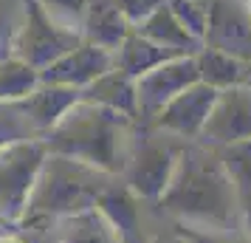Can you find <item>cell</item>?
<instances>
[{"instance_id": "cell-1", "label": "cell", "mask_w": 251, "mask_h": 243, "mask_svg": "<svg viewBox=\"0 0 251 243\" xmlns=\"http://www.w3.org/2000/svg\"><path fill=\"white\" fill-rule=\"evenodd\" d=\"M158 207L175 223L201 229H240L237 189L215 147L203 141H183L178 167Z\"/></svg>"}, {"instance_id": "cell-2", "label": "cell", "mask_w": 251, "mask_h": 243, "mask_svg": "<svg viewBox=\"0 0 251 243\" xmlns=\"http://www.w3.org/2000/svg\"><path fill=\"white\" fill-rule=\"evenodd\" d=\"M136 133L138 125L133 119L79 99L43 136V144L54 156H65L119 178L136 141Z\"/></svg>"}, {"instance_id": "cell-3", "label": "cell", "mask_w": 251, "mask_h": 243, "mask_svg": "<svg viewBox=\"0 0 251 243\" xmlns=\"http://www.w3.org/2000/svg\"><path fill=\"white\" fill-rule=\"evenodd\" d=\"M113 175L93 170L88 164L48 153L37 184L28 195V204L20 218L23 232H46L57 220L93 209L102 192L110 187Z\"/></svg>"}, {"instance_id": "cell-4", "label": "cell", "mask_w": 251, "mask_h": 243, "mask_svg": "<svg viewBox=\"0 0 251 243\" xmlns=\"http://www.w3.org/2000/svg\"><path fill=\"white\" fill-rule=\"evenodd\" d=\"M183 141L164 136L152 128H138L136 141L130 147L127 164L122 170V184L138 198V201H155L170 187L172 173L178 167Z\"/></svg>"}, {"instance_id": "cell-5", "label": "cell", "mask_w": 251, "mask_h": 243, "mask_svg": "<svg viewBox=\"0 0 251 243\" xmlns=\"http://www.w3.org/2000/svg\"><path fill=\"white\" fill-rule=\"evenodd\" d=\"M46 156L48 150L43 139L20 141L0 150V215L17 226H20L23 209L37 184Z\"/></svg>"}, {"instance_id": "cell-6", "label": "cell", "mask_w": 251, "mask_h": 243, "mask_svg": "<svg viewBox=\"0 0 251 243\" xmlns=\"http://www.w3.org/2000/svg\"><path fill=\"white\" fill-rule=\"evenodd\" d=\"M79 43H82L79 34H71L65 28H59L43 12L40 0H25V17H23V26H20V34L14 40L12 57L23 59L25 65H31L40 74L51 62L65 57L71 48H76Z\"/></svg>"}, {"instance_id": "cell-7", "label": "cell", "mask_w": 251, "mask_h": 243, "mask_svg": "<svg viewBox=\"0 0 251 243\" xmlns=\"http://www.w3.org/2000/svg\"><path fill=\"white\" fill-rule=\"evenodd\" d=\"M198 80L195 57H175L136 80V125L150 128L167 105Z\"/></svg>"}, {"instance_id": "cell-8", "label": "cell", "mask_w": 251, "mask_h": 243, "mask_svg": "<svg viewBox=\"0 0 251 243\" xmlns=\"http://www.w3.org/2000/svg\"><path fill=\"white\" fill-rule=\"evenodd\" d=\"M203 48L243 59L251 65V3L249 0H209Z\"/></svg>"}, {"instance_id": "cell-9", "label": "cell", "mask_w": 251, "mask_h": 243, "mask_svg": "<svg viewBox=\"0 0 251 243\" xmlns=\"http://www.w3.org/2000/svg\"><path fill=\"white\" fill-rule=\"evenodd\" d=\"M217 93L220 91L209 88L203 82H195L186 91L178 93V96L155 116V122H152L150 128L164 133V136H172V139H178V141H198L201 133H203L206 119H209L212 108H215Z\"/></svg>"}, {"instance_id": "cell-10", "label": "cell", "mask_w": 251, "mask_h": 243, "mask_svg": "<svg viewBox=\"0 0 251 243\" xmlns=\"http://www.w3.org/2000/svg\"><path fill=\"white\" fill-rule=\"evenodd\" d=\"M246 139H251V88L240 85L220 91L198 141L209 147H228Z\"/></svg>"}, {"instance_id": "cell-11", "label": "cell", "mask_w": 251, "mask_h": 243, "mask_svg": "<svg viewBox=\"0 0 251 243\" xmlns=\"http://www.w3.org/2000/svg\"><path fill=\"white\" fill-rule=\"evenodd\" d=\"M110 68H113V54L82 40L79 46L71 48L65 57H59L57 62H51L48 68L40 71V82L85 91L91 82H96Z\"/></svg>"}, {"instance_id": "cell-12", "label": "cell", "mask_w": 251, "mask_h": 243, "mask_svg": "<svg viewBox=\"0 0 251 243\" xmlns=\"http://www.w3.org/2000/svg\"><path fill=\"white\" fill-rule=\"evenodd\" d=\"M138 201L130 189H127L119 178L110 181V187L102 192V198L96 201V209L102 212L107 223L116 229L122 243H144L141 238V209Z\"/></svg>"}, {"instance_id": "cell-13", "label": "cell", "mask_w": 251, "mask_h": 243, "mask_svg": "<svg viewBox=\"0 0 251 243\" xmlns=\"http://www.w3.org/2000/svg\"><path fill=\"white\" fill-rule=\"evenodd\" d=\"M76 102H79V91L62 88V85H46V82H40L25 99H20V108L25 110V116L31 119V125L37 128L40 139H43L48 130L54 128Z\"/></svg>"}, {"instance_id": "cell-14", "label": "cell", "mask_w": 251, "mask_h": 243, "mask_svg": "<svg viewBox=\"0 0 251 243\" xmlns=\"http://www.w3.org/2000/svg\"><path fill=\"white\" fill-rule=\"evenodd\" d=\"M133 28L122 12L113 6V0H88L85 12V26H82V40L116 54V48L125 43V37Z\"/></svg>"}, {"instance_id": "cell-15", "label": "cell", "mask_w": 251, "mask_h": 243, "mask_svg": "<svg viewBox=\"0 0 251 243\" xmlns=\"http://www.w3.org/2000/svg\"><path fill=\"white\" fill-rule=\"evenodd\" d=\"M79 99L107 108V110H116V113L136 122V80L122 74L119 68H110L96 82H91L85 91H79Z\"/></svg>"}, {"instance_id": "cell-16", "label": "cell", "mask_w": 251, "mask_h": 243, "mask_svg": "<svg viewBox=\"0 0 251 243\" xmlns=\"http://www.w3.org/2000/svg\"><path fill=\"white\" fill-rule=\"evenodd\" d=\"M136 31L144 34L147 40H152L155 46L170 48V51L181 54V57H195V54L203 48V43H201L198 37H192L181 23H178V17L170 12L167 0H164L141 26H136Z\"/></svg>"}, {"instance_id": "cell-17", "label": "cell", "mask_w": 251, "mask_h": 243, "mask_svg": "<svg viewBox=\"0 0 251 243\" xmlns=\"http://www.w3.org/2000/svg\"><path fill=\"white\" fill-rule=\"evenodd\" d=\"M175 57H181V54H175L170 48L155 46L152 40H147L144 34H138L136 28H133V31L125 37V43L116 48L113 68H119L122 74L138 80V77H144V74H150L152 68H158L167 59H175Z\"/></svg>"}, {"instance_id": "cell-18", "label": "cell", "mask_w": 251, "mask_h": 243, "mask_svg": "<svg viewBox=\"0 0 251 243\" xmlns=\"http://www.w3.org/2000/svg\"><path fill=\"white\" fill-rule=\"evenodd\" d=\"M195 62H198V80L215 91L240 88L246 85V77H249V62L223 54V51H215V48H201L195 54Z\"/></svg>"}, {"instance_id": "cell-19", "label": "cell", "mask_w": 251, "mask_h": 243, "mask_svg": "<svg viewBox=\"0 0 251 243\" xmlns=\"http://www.w3.org/2000/svg\"><path fill=\"white\" fill-rule=\"evenodd\" d=\"M54 229H57V243H122L116 229L96 207L57 220Z\"/></svg>"}, {"instance_id": "cell-20", "label": "cell", "mask_w": 251, "mask_h": 243, "mask_svg": "<svg viewBox=\"0 0 251 243\" xmlns=\"http://www.w3.org/2000/svg\"><path fill=\"white\" fill-rule=\"evenodd\" d=\"M40 85V74L23 59H0V102H20Z\"/></svg>"}, {"instance_id": "cell-21", "label": "cell", "mask_w": 251, "mask_h": 243, "mask_svg": "<svg viewBox=\"0 0 251 243\" xmlns=\"http://www.w3.org/2000/svg\"><path fill=\"white\" fill-rule=\"evenodd\" d=\"M220 162L226 167L231 184L237 189V201L251 195V139L228 144V147H215Z\"/></svg>"}, {"instance_id": "cell-22", "label": "cell", "mask_w": 251, "mask_h": 243, "mask_svg": "<svg viewBox=\"0 0 251 243\" xmlns=\"http://www.w3.org/2000/svg\"><path fill=\"white\" fill-rule=\"evenodd\" d=\"M34 139H40V133L20 108V102H0V150Z\"/></svg>"}, {"instance_id": "cell-23", "label": "cell", "mask_w": 251, "mask_h": 243, "mask_svg": "<svg viewBox=\"0 0 251 243\" xmlns=\"http://www.w3.org/2000/svg\"><path fill=\"white\" fill-rule=\"evenodd\" d=\"M43 12L71 34L82 37V26H85V12H88V0H40Z\"/></svg>"}, {"instance_id": "cell-24", "label": "cell", "mask_w": 251, "mask_h": 243, "mask_svg": "<svg viewBox=\"0 0 251 243\" xmlns=\"http://www.w3.org/2000/svg\"><path fill=\"white\" fill-rule=\"evenodd\" d=\"M25 17V0H0V59H9Z\"/></svg>"}, {"instance_id": "cell-25", "label": "cell", "mask_w": 251, "mask_h": 243, "mask_svg": "<svg viewBox=\"0 0 251 243\" xmlns=\"http://www.w3.org/2000/svg\"><path fill=\"white\" fill-rule=\"evenodd\" d=\"M170 12L178 17V23L203 43L206 17H209V0H167Z\"/></svg>"}, {"instance_id": "cell-26", "label": "cell", "mask_w": 251, "mask_h": 243, "mask_svg": "<svg viewBox=\"0 0 251 243\" xmlns=\"http://www.w3.org/2000/svg\"><path fill=\"white\" fill-rule=\"evenodd\" d=\"M175 232L186 243H251L243 229H201V226L175 223Z\"/></svg>"}, {"instance_id": "cell-27", "label": "cell", "mask_w": 251, "mask_h": 243, "mask_svg": "<svg viewBox=\"0 0 251 243\" xmlns=\"http://www.w3.org/2000/svg\"><path fill=\"white\" fill-rule=\"evenodd\" d=\"M161 3H164V0H113V6L122 12V17L130 23V28L141 26Z\"/></svg>"}, {"instance_id": "cell-28", "label": "cell", "mask_w": 251, "mask_h": 243, "mask_svg": "<svg viewBox=\"0 0 251 243\" xmlns=\"http://www.w3.org/2000/svg\"><path fill=\"white\" fill-rule=\"evenodd\" d=\"M240 229H243V235L251 241V195L249 198H240Z\"/></svg>"}, {"instance_id": "cell-29", "label": "cell", "mask_w": 251, "mask_h": 243, "mask_svg": "<svg viewBox=\"0 0 251 243\" xmlns=\"http://www.w3.org/2000/svg\"><path fill=\"white\" fill-rule=\"evenodd\" d=\"M150 243H186V241H183L175 229H170V232H161V235H155Z\"/></svg>"}, {"instance_id": "cell-30", "label": "cell", "mask_w": 251, "mask_h": 243, "mask_svg": "<svg viewBox=\"0 0 251 243\" xmlns=\"http://www.w3.org/2000/svg\"><path fill=\"white\" fill-rule=\"evenodd\" d=\"M17 232H20V226H17V223H12V220H6L3 215H0V241L12 238V235H17Z\"/></svg>"}, {"instance_id": "cell-31", "label": "cell", "mask_w": 251, "mask_h": 243, "mask_svg": "<svg viewBox=\"0 0 251 243\" xmlns=\"http://www.w3.org/2000/svg\"><path fill=\"white\" fill-rule=\"evenodd\" d=\"M0 243H28L23 238V232H17V235H12V238H6V241H0Z\"/></svg>"}, {"instance_id": "cell-32", "label": "cell", "mask_w": 251, "mask_h": 243, "mask_svg": "<svg viewBox=\"0 0 251 243\" xmlns=\"http://www.w3.org/2000/svg\"><path fill=\"white\" fill-rule=\"evenodd\" d=\"M246 88H251V65H249V77H246Z\"/></svg>"}]
</instances>
